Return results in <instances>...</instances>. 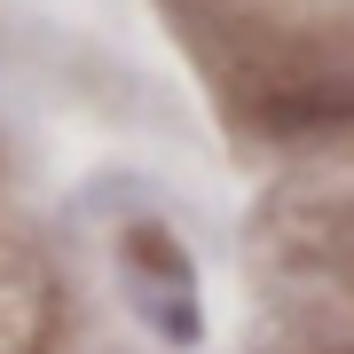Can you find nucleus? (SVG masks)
I'll list each match as a JSON object with an SVG mask.
<instances>
[{"label":"nucleus","mask_w":354,"mask_h":354,"mask_svg":"<svg viewBox=\"0 0 354 354\" xmlns=\"http://www.w3.org/2000/svg\"><path fill=\"white\" fill-rule=\"evenodd\" d=\"M127 283L165 339H197V276L165 228H127Z\"/></svg>","instance_id":"nucleus-1"}]
</instances>
